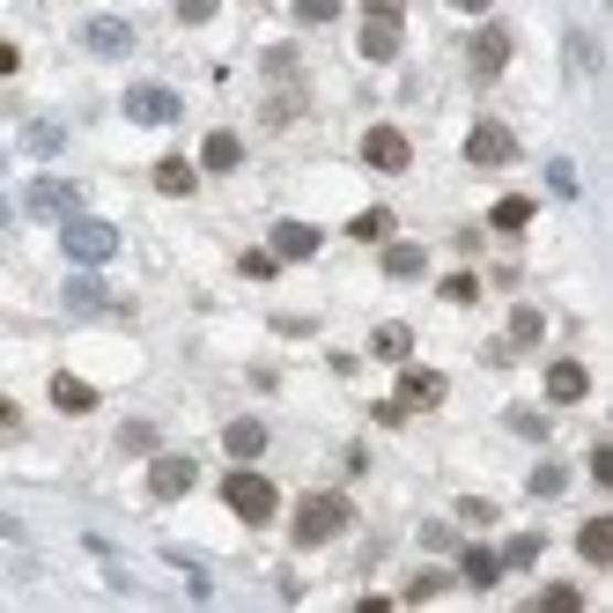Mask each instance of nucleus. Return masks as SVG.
<instances>
[{"instance_id":"nucleus-24","label":"nucleus","mask_w":613,"mask_h":613,"mask_svg":"<svg viewBox=\"0 0 613 613\" xmlns=\"http://www.w3.org/2000/svg\"><path fill=\"white\" fill-rule=\"evenodd\" d=\"M407 347H415L407 325H377V333H369V355H385V363H407Z\"/></svg>"},{"instance_id":"nucleus-33","label":"nucleus","mask_w":613,"mask_h":613,"mask_svg":"<svg viewBox=\"0 0 613 613\" xmlns=\"http://www.w3.org/2000/svg\"><path fill=\"white\" fill-rule=\"evenodd\" d=\"M341 15V0H295V23H333Z\"/></svg>"},{"instance_id":"nucleus-8","label":"nucleus","mask_w":613,"mask_h":613,"mask_svg":"<svg viewBox=\"0 0 613 613\" xmlns=\"http://www.w3.org/2000/svg\"><path fill=\"white\" fill-rule=\"evenodd\" d=\"M466 60H473V82H495V74L510 67V30H503V23H481V30H473V52H466Z\"/></svg>"},{"instance_id":"nucleus-34","label":"nucleus","mask_w":613,"mask_h":613,"mask_svg":"<svg viewBox=\"0 0 613 613\" xmlns=\"http://www.w3.org/2000/svg\"><path fill=\"white\" fill-rule=\"evenodd\" d=\"M23 141H30V148H37V155H52V148L67 141V133H60V126H52V119H37V126H30V133H23Z\"/></svg>"},{"instance_id":"nucleus-17","label":"nucleus","mask_w":613,"mask_h":613,"mask_svg":"<svg viewBox=\"0 0 613 613\" xmlns=\"http://www.w3.org/2000/svg\"><path fill=\"white\" fill-rule=\"evenodd\" d=\"M459 577H466L473 591H495V577H503V555H495V547H459Z\"/></svg>"},{"instance_id":"nucleus-2","label":"nucleus","mask_w":613,"mask_h":613,"mask_svg":"<svg viewBox=\"0 0 613 613\" xmlns=\"http://www.w3.org/2000/svg\"><path fill=\"white\" fill-rule=\"evenodd\" d=\"M347 517H355V510H347V495L325 488V495H303V503H295L289 533H295V547H325V540H341V533H347Z\"/></svg>"},{"instance_id":"nucleus-14","label":"nucleus","mask_w":613,"mask_h":613,"mask_svg":"<svg viewBox=\"0 0 613 613\" xmlns=\"http://www.w3.org/2000/svg\"><path fill=\"white\" fill-rule=\"evenodd\" d=\"M584 392H591V369L584 363H569V355H562V363H547V399H555V407H577Z\"/></svg>"},{"instance_id":"nucleus-5","label":"nucleus","mask_w":613,"mask_h":613,"mask_svg":"<svg viewBox=\"0 0 613 613\" xmlns=\"http://www.w3.org/2000/svg\"><path fill=\"white\" fill-rule=\"evenodd\" d=\"M185 104H178V89H163V82H133L126 89V119L133 126H171Z\"/></svg>"},{"instance_id":"nucleus-32","label":"nucleus","mask_w":613,"mask_h":613,"mask_svg":"<svg viewBox=\"0 0 613 613\" xmlns=\"http://www.w3.org/2000/svg\"><path fill=\"white\" fill-rule=\"evenodd\" d=\"M443 584H451V577H443V569H415V577H407V599H437Z\"/></svg>"},{"instance_id":"nucleus-41","label":"nucleus","mask_w":613,"mask_h":613,"mask_svg":"<svg viewBox=\"0 0 613 613\" xmlns=\"http://www.w3.org/2000/svg\"><path fill=\"white\" fill-rule=\"evenodd\" d=\"M15 67H23V52H15L8 37H0V74H15Z\"/></svg>"},{"instance_id":"nucleus-37","label":"nucleus","mask_w":613,"mask_h":613,"mask_svg":"<svg viewBox=\"0 0 613 613\" xmlns=\"http://www.w3.org/2000/svg\"><path fill=\"white\" fill-rule=\"evenodd\" d=\"M591 481H599V488H613V443H599V451H591Z\"/></svg>"},{"instance_id":"nucleus-36","label":"nucleus","mask_w":613,"mask_h":613,"mask_svg":"<svg viewBox=\"0 0 613 613\" xmlns=\"http://www.w3.org/2000/svg\"><path fill=\"white\" fill-rule=\"evenodd\" d=\"M473 295H481L473 273H451V281H443V303H473Z\"/></svg>"},{"instance_id":"nucleus-11","label":"nucleus","mask_w":613,"mask_h":613,"mask_svg":"<svg viewBox=\"0 0 613 613\" xmlns=\"http://www.w3.org/2000/svg\"><path fill=\"white\" fill-rule=\"evenodd\" d=\"M325 229L319 222H273V259H319Z\"/></svg>"},{"instance_id":"nucleus-23","label":"nucleus","mask_w":613,"mask_h":613,"mask_svg":"<svg viewBox=\"0 0 613 613\" xmlns=\"http://www.w3.org/2000/svg\"><path fill=\"white\" fill-rule=\"evenodd\" d=\"M540 333H547V319L533 311V303H517V311H510V341H503V347H540Z\"/></svg>"},{"instance_id":"nucleus-42","label":"nucleus","mask_w":613,"mask_h":613,"mask_svg":"<svg viewBox=\"0 0 613 613\" xmlns=\"http://www.w3.org/2000/svg\"><path fill=\"white\" fill-rule=\"evenodd\" d=\"M451 8H459V15H488L495 0H451Z\"/></svg>"},{"instance_id":"nucleus-44","label":"nucleus","mask_w":613,"mask_h":613,"mask_svg":"<svg viewBox=\"0 0 613 613\" xmlns=\"http://www.w3.org/2000/svg\"><path fill=\"white\" fill-rule=\"evenodd\" d=\"M0 163H8V148H0Z\"/></svg>"},{"instance_id":"nucleus-12","label":"nucleus","mask_w":613,"mask_h":613,"mask_svg":"<svg viewBox=\"0 0 613 613\" xmlns=\"http://www.w3.org/2000/svg\"><path fill=\"white\" fill-rule=\"evenodd\" d=\"M82 45L104 52V60H126V52H133V30H126L119 15H89V23H82Z\"/></svg>"},{"instance_id":"nucleus-15","label":"nucleus","mask_w":613,"mask_h":613,"mask_svg":"<svg viewBox=\"0 0 613 613\" xmlns=\"http://www.w3.org/2000/svg\"><path fill=\"white\" fill-rule=\"evenodd\" d=\"M155 193L193 200V193H200V163H185V155H163V163H155Z\"/></svg>"},{"instance_id":"nucleus-18","label":"nucleus","mask_w":613,"mask_h":613,"mask_svg":"<svg viewBox=\"0 0 613 613\" xmlns=\"http://www.w3.org/2000/svg\"><path fill=\"white\" fill-rule=\"evenodd\" d=\"M237 163H245V141H237V133H207V148H200V171L229 178Z\"/></svg>"},{"instance_id":"nucleus-35","label":"nucleus","mask_w":613,"mask_h":613,"mask_svg":"<svg viewBox=\"0 0 613 613\" xmlns=\"http://www.w3.org/2000/svg\"><path fill=\"white\" fill-rule=\"evenodd\" d=\"M237 267H245V281H273V267H281V259H273V251H245Z\"/></svg>"},{"instance_id":"nucleus-39","label":"nucleus","mask_w":613,"mask_h":613,"mask_svg":"<svg viewBox=\"0 0 613 613\" xmlns=\"http://www.w3.org/2000/svg\"><path fill=\"white\" fill-rule=\"evenodd\" d=\"M215 15V0H178V23H207Z\"/></svg>"},{"instance_id":"nucleus-4","label":"nucleus","mask_w":613,"mask_h":613,"mask_svg":"<svg viewBox=\"0 0 613 613\" xmlns=\"http://www.w3.org/2000/svg\"><path fill=\"white\" fill-rule=\"evenodd\" d=\"M399 23H407V8L399 0H369L363 8V60H399Z\"/></svg>"},{"instance_id":"nucleus-13","label":"nucleus","mask_w":613,"mask_h":613,"mask_svg":"<svg viewBox=\"0 0 613 613\" xmlns=\"http://www.w3.org/2000/svg\"><path fill=\"white\" fill-rule=\"evenodd\" d=\"M399 407H407V415H415V407H443V377L421 369V363H407L399 369Z\"/></svg>"},{"instance_id":"nucleus-7","label":"nucleus","mask_w":613,"mask_h":613,"mask_svg":"<svg viewBox=\"0 0 613 613\" xmlns=\"http://www.w3.org/2000/svg\"><path fill=\"white\" fill-rule=\"evenodd\" d=\"M510 155H517V133H510L503 119H481V126L466 133V163H481V171H495V163H510Z\"/></svg>"},{"instance_id":"nucleus-27","label":"nucleus","mask_w":613,"mask_h":613,"mask_svg":"<svg viewBox=\"0 0 613 613\" xmlns=\"http://www.w3.org/2000/svg\"><path fill=\"white\" fill-rule=\"evenodd\" d=\"M525 488L540 495V503H555V495L569 488V466H562V459H547V466H533V481H525Z\"/></svg>"},{"instance_id":"nucleus-29","label":"nucleus","mask_w":613,"mask_h":613,"mask_svg":"<svg viewBox=\"0 0 613 613\" xmlns=\"http://www.w3.org/2000/svg\"><path fill=\"white\" fill-rule=\"evenodd\" d=\"M577 606H584V591L577 584H547L540 599H533V613H577Z\"/></svg>"},{"instance_id":"nucleus-20","label":"nucleus","mask_w":613,"mask_h":613,"mask_svg":"<svg viewBox=\"0 0 613 613\" xmlns=\"http://www.w3.org/2000/svg\"><path fill=\"white\" fill-rule=\"evenodd\" d=\"M52 407H60V415H89V407H97V385H82V377L60 369V377H52Z\"/></svg>"},{"instance_id":"nucleus-40","label":"nucleus","mask_w":613,"mask_h":613,"mask_svg":"<svg viewBox=\"0 0 613 613\" xmlns=\"http://www.w3.org/2000/svg\"><path fill=\"white\" fill-rule=\"evenodd\" d=\"M15 429H23V407H15V399H0V437H15Z\"/></svg>"},{"instance_id":"nucleus-43","label":"nucleus","mask_w":613,"mask_h":613,"mask_svg":"<svg viewBox=\"0 0 613 613\" xmlns=\"http://www.w3.org/2000/svg\"><path fill=\"white\" fill-rule=\"evenodd\" d=\"M0 229H8V193H0Z\"/></svg>"},{"instance_id":"nucleus-28","label":"nucleus","mask_w":613,"mask_h":613,"mask_svg":"<svg viewBox=\"0 0 613 613\" xmlns=\"http://www.w3.org/2000/svg\"><path fill=\"white\" fill-rule=\"evenodd\" d=\"M540 555H547V540H540V533H517V540L503 547V569H533Z\"/></svg>"},{"instance_id":"nucleus-3","label":"nucleus","mask_w":613,"mask_h":613,"mask_svg":"<svg viewBox=\"0 0 613 613\" xmlns=\"http://www.w3.org/2000/svg\"><path fill=\"white\" fill-rule=\"evenodd\" d=\"M222 503L245 517V525H273V510H281V488H273L267 473H251V466H237L229 481H222Z\"/></svg>"},{"instance_id":"nucleus-38","label":"nucleus","mask_w":613,"mask_h":613,"mask_svg":"<svg viewBox=\"0 0 613 613\" xmlns=\"http://www.w3.org/2000/svg\"><path fill=\"white\" fill-rule=\"evenodd\" d=\"M459 517H466V525H488V517H495L488 495H466V503H459Z\"/></svg>"},{"instance_id":"nucleus-31","label":"nucleus","mask_w":613,"mask_h":613,"mask_svg":"<svg viewBox=\"0 0 613 613\" xmlns=\"http://www.w3.org/2000/svg\"><path fill=\"white\" fill-rule=\"evenodd\" d=\"M517 429V437H533V443H547V415H533V407H510V415H503Z\"/></svg>"},{"instance_id":"nucleus-9","label":"nucleus","mask_w":613,"mask_h":613,"mask_svg":"<svg viewBox=\"0 0 613 613\" xmlns=\"http://www.w3.org/2000/svg\"><path fill=\"white\" fill-rule=\"evenodd\" d=\"M363 163H369V171H407L415 148H407L399 126H369V133H363Z\"/></svg>"},{"instance_id":"nucleus-19","label":"nucleus","mask_w":613,"mask_h":613,"mask_svg":"<svg viewBox=\"0 0 613 613\" xmlns=\"http://www.w3.org/2000/svg\"><path fill=\"white\" fill-rule=\"evenodd\" d=\"M577 555H584L591 569H606V562H613V517H591L584 533H577Z\"/></svg>"},{"instance_id":"nucleus-10","label":"nucleus","mask_w":613,"mask_h":613,"mask_svg":"<svg viewBox=\"0 0 613 613\" xmlns=\"http://www.w3.org/2000/svg\"><path fill=\"white\" fill-rule=\"evenodd\" d=\"M23 207H30V215H45V222H67L74 207H82V193H74L67 178H37V185L23 193Z\"/></svg>"},{"instance_id":"nucleus-26","label":"nucleus","mask_w":613,"mask_h":613,"mask_svg":"<svg viewBox=\"0 0 613 613\" xmlns=\"http://www.w3.org/2000/svg\"><path fill=\"white\" fill-rule=\"evenodd\" d=\"M495 229H503V237H517V229H525V222H533V200H525V193H510V200H495Z\"/></svg>"},{"instance_id":"nucleus-16","label":"nucleus","mask_w":613,"mask_h":613,"mask_svg":"<svg viewBox=\"0 0 613 613\" xmlns=\"http://www.w3.org/2000/svg\"><path fill=\"white\" fill-rule=\"evenodd\" d=\"M222 451H229L237 466H251V459L267 451V421H229V429H222Z\"/></svg>"},{"instance_id":"nucleus-21","label":"nucleus","mask_w":613,"mask_h":613,"mask_svg":"<svg viewBox=\"0 0 613 613\" xmlns=\"http://www.w3.org/2000/svg\"><path fill=\"white\" fill-rule=\"evenodd\" d=\"M67 311H111V295H104V281H97L89 267L67 281Z\"/></svg>"},{"instance_id":"nucleus-30","label":"nucleus","mask_w":613,"mask_h":613,"mask_svg":"<svg viewBox=\"0 0 613 613\" xmlns=\"http://www.w3.org/2000/svg\"><path fill=\"white\" fill-rule=\"evenodd\" d=\"M119 451L148 459V451H155V429H148V421H126V429H119Z\"/></svg>"},{"instance_id":"nucleus-6","label":"nucleus","mask_w":613,"mask_h":613,"mask_svg":"<svg viewBox=\"0 0 613 613\" xmlns=\"http://www.w3.org/2000/svg\"><path fill=\"white\" fill-rule=\"evenodd\" d=\"M193 481H200V466L185 459V451H163V459L148 466V495H155V503H178V495H193Z\"/></svg>"},{"instance_id":"nucleus-1","label":"nucleus","mask_w":613,"mask_h":613,"mask_svg":"<svg viewBox=\"0 0 613 613\" xmlns=\"http://www.w3.org/2000/svg\"><path fill=\"white\" fill-rule=\"evenodd\" d=\"M60 251H67L74 267H104V259H119V229H111V222H97V215H82V207H74V215L60 222Z\"/></svg>"},{"instance_id":"nucleus-25","label":"nucleus","mask_w":613,"mask_h":613,"mask_svg":"<svg viewBox=\"0 0 613 613\" xmlns=\"http://www.w3.org/2000/svg\"><path fill=\"white\" fill-rule=\"evenodd\" d=\"M421 267H429V251L421 245H385V273H392V281H415Z\"/></svg>"},{"instance_id":"nucleus-22","label":"nucleus","mask_w":613,"mask_h":613,"mask_svg":"<svg viewBox=\"0 0 613 613\" xmlns=\"http://www.w3.org/2000/svg\"><path fill=\"white\" fill-rule=\"evenodd\" d=\"M347 237H355V245H385V237H392V207H363V215L347 222Z\"/></svg>"}]
</instances>
